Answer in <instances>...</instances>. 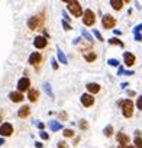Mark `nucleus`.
I'll return each mask as SVG.
<instances>
[{
    "label": "nucleus",
    "instance_id": "nucleus-1",
    "mask_svg": "<svg viewBox=\"0 0 142 148\" xmlns=\"http://www.w3.org/2000/svg\"><path fill=\"white\" fill-rule=\"evenodd\" d=\"M44 13H41V15H36V16H32L29 21H28V28L31 29V31H36L38 28H41L42 25H44Z\"/></svg>",
    "mask_w": 142,
    "mask_h": 148
},
{
    "label": "nucleus",
    "instance_id": "nucleus-2",
    "mask_svg": "<svg viewBox=\"0 0 142 148\" xmlns=\"http://www.w3.org/2000/svg\"><path fill=\"white\" fill-rule=\"evenodd\" d=\"M119 106L122 108V113L125 118H130L133 115V103L130 99H126V100H122L119 102Z\"/></svg>",
    "mask_w": 142,
    "mask_h": 148
},
{
    "label": "nucleus",
    "instance_id": "nucleus-3",
    "mask_svg": "<svg viewBox=\"0 0 142 148\" xmlns=\"http://www.w3.org/2000/svg\"><path fill=\"white\" fill-rule=\"evenodd\" d=\"M68 6V10L71 12V13H73L76 18H80L81 15H83V9H81V6H80V3L79 2H76V0H73V2H68L67 3Z\"/></svg>",
    "mask_w": 142,
    "mask_h": 148
},
{
    "label": "nucleus",
    "instance_id": "nucleus-4",
    "mask_svg": "<svg viewBox=\"0 0 142 148\" xmlns=\"http://www.w3.org/2000/svg\"><path fill=\"white\" fill-rule=\"evenodd\" d=\"M83 23L86 26H93L96 23V15H94L93 10H90V9L84 10V13H83Z\"/></svg>",
    "mask_w": 142,
    "mask_h": 148
},
{
    "label": "nucleus",
    "instance_id": "nucleus-5",
    "mask_svg": "<svg viewBox=\"0 0 142 148\" xmlns=\"http://www.w3.org/2000/svg\"><path fill=\"white\" fill-rule=\"evenodd\" d=\"M29 87H31V80H29L28 77H22V79L18 82V92H19V93L29 90Z\"/></svg>",
    "mask_w": 142,
    "mask_h": 148
},
{
    "label": "nucleus",
    "instance_id": "nucleus-6",
    "mask_svg": "<svg viewBox=\"0 0 142 148\" xmlns=\"http://www.w3.org/2000/svg\"><path fill=\"white\" fill-rule=\"evenodd\" d=\"M13 134V126L9 122H5L0 125V135L2 136H10Z\"/></svg>",
    "mask_w": 142,
    "mask_h": 148
},
{
    "label": "nucleus",
    "instance_id": "nucleus-7",
    "mask_svg": "<svg viewBox=\"0 0 142 148\" xmlns=\"http://www.w3.org/2000/svg\"><path fill=\"white\" fill-rule=\"evenodd\" d=\"M102 25H103V28H106V29H112V28H115V25H116V19H115L112 15H106V16L103 18V21H102Z\"/></svg>",
    "mask_w": 142,
    "mask_h": 148
},
{
    "label": "nucleus",
    "instance_id": "nucleus-8",
    "mask_svg": "<svg viewBox=\"0 0 142 148\" xmlns=\"http://www.w3.org/2000/svg\"><path fill=\"white\" fill-rule=\"evenodd\" d=\"M80 99H81L83 106H86V108H90V106H93V105H94V97H93L91 95H89V93L83 95Z\"/></svg>",
    "mask_w": 142,
    "mask_h": 148
},
{
    "label": "nucleus",
    "instance_id": "nucleus-9",
    "mask_svg": "<svg viewBox=\"0 0 142 148\" xmlns=\"http://www.w3.org/2000/svg\"><path fill=\"white\" fill-rule=\"evenodd\" d=\"M46 44H48V41H46V38H45V36H36V38L33 39V45H35L38 49L45 48V47H46Z\"/></svg>",
    "mask_w": 142,
    "mask_h": 148
},
{
    "label": "nucleus",
    "instance_id": "nucleus-10",
    "mask_svg": "<svg viewBox=\"0 0 142 148\" xmlns=\"http://www.w3.org/2000/svg\"><path fill=\"white\" fill-rule=\"evenodd\" d=\"M116 139H117V142L120 144V148H125V145L129 144V136H128L126 134H123V132H119V134L116 135Z\"/></svg>",
    "mask_w": 142,
    "mask_h": 148
},
{
    "label": "nucleus",
    "instance_id": "nucleus-11",
    "mask_svg": "<svg viewBox=\"0 0 142 148\" xmlns=\"http://www.w3.org/2000/svg\"><path fill=\"white\" fill-rule=\"evenodd\" d=\"M41 60H42V55L39 52H32L29 55V64L31 65H38L41 62Z\"/></svg>",
    "mask_w": 142,
    "mask_h": 148
},
{
    "label": "nucleus",
    "instance_id": "nucleus-12",
    "mask_svg": "<svg viewBox=\"0 0 142 148\" xmlns=\"http://www.w3.org/2000/svg\"><path fill=\"white\" fill-rule=\"evenodd\" d=\"M83 55H84V58H86L87 62H93V61L97 60V54H96L94 51H91V49H89V51H83Z\"/></svg>",
    "mask_w": 142,
    "mask_h": 148
},
{
    "label": "nucleus",
    "instance_id": "nucleus-13",
    "mask_svg": "<svg viewBox=\"0 0 142 148\" xmlns=\"http://www.w3.org/2000/svg\"><path fill=\"white\" fill-rule=\"evenodd\" d=\"M123 60H125V64L128 67H132L135 64V55L130 52H123Z\"/></svg>",
    "mask_w": 142,
    "mask_h": 148
},
{
    "label": "nucleus",
    "instance_id": "nucleus-14",
    "mask_svg": "<svg viewBox=\"0 0 142 148\" xmlns=\"http://www.w3.org/2000/svg\"><path fill=\"white\" fill-rule=\"evenodd\" d=\"M9 99H10L13 103H19V102L23 100V96H22V93H19V92H12V93L9 95Z\"/></svg>",
    "mask_w": 142,
    "mask_h": 148
},
{
    "label": "nucleus",
    "instance_id": "nucleus-15",
    "mask_svg": "<svg viewBox=\"0 0 142 148\" xmlns=\"http://www.w3.org/2000/svg\"><path fill=\"white\" fill-rule=\"evenodd\" d=\"M29 115H31V108H29V106H22V108L19 109V112H18V116L22 118V119L28 118Z\"/></svg>",
    "mask_w": 142,
    "mask_h": 148
},
{
    "label": "nucleus",
    "instance_id": "nucleus-16",
    "mask_svg": "<svg viewBox=\"0 0 142 148\" xmlns=\"http://www.w3.org/2000/svg\"><path fill=\"white\" fill-rule=\"evenodd\" d=\"M28 99H29L31 102H36V100L39 99V92H38L36 89H29V92H28Z\"/></svg>",
    "mask_w": 142,
    "mask_h": 148
},
{
    "label": "nucleus",
    "instance_id": "nucleus-17",
    "mask_svg": "<svg viewBox=\"0 0 142 148\" xmlns=\"http://www.w3.org/2000/svg\"><path fill=\"white\" fill-rule=\"evenodd\" d=\"M86 89L89 90V93H99L100 92V86L97 84V83H89L87 86H86Z\"/></svg>",
    "mask_w": 142,
    "mask_h": 148
},
{
    "label": "nucleus",
    "instance_id": "nucleus-18",
    "mask_svg": "<svg viewBox=\"0 0 142 148\" xmlns=\"http://www.w3.org/2000/svg\"><path fill=\"white\" fill-rule=\"evenodd\" d=\"M123 3L125 2H122V0H110V5L115 10H120L123 8Z\"/></svg>",
    "mask_w": 142,
    "mask_h": 148
},
{
    "label": "nucleus",
    "instance_id": "nucleus-19",
    "mask_svg": "<svg viewBox=\"0 0 142 148\" xmlns=\"http://www.w3.org/2000/svg\"><path fill=\"white\" fill-rule=\"evenodd\" d=\"M49 128H51V131H59L62 128V125L59 122H57V121H51L49 122Z\"/></svg>",
    "mask_w": 142,
    "mask_h": 148
},
{
    "label": "nucleus",
    "instance_id": "nucleus-20",
    "mask_svg": "<svg viewBox=\"0 0 142 148\" xmlns=\"http://www.w3.org/2000/svg\"><path fill=\"white\" fill-rule=\"evenodd\" d=\"M103 134H104L106 136H112V135H113V126H112V125H107V126L104 128Z\"/></svg>",
    "mask_w": 142,
    "mask_h": 148
},
{
    "label": "nucleus",
    "instance_id": "nucleus-21",
    "mask_svg": "<svg viewBox=\"0 0 142 148\" xmlns=\"http://www.w3.org/2000/svg\"><path fill=\"white\" fill-rule=\"evenodd\" d=\"M109 44H112V45H119V47H123V42H122V41H119L117 38H110V39H109Z\"/></svg>",
    "mask_w": 142,
    "mask_h": 148
},
{
    "label": "nucleus",
    "instance_id": "nucleus-22",
    "mask_svg": "<svg viewBox=\"0 0 142 148\" xmlns=\"http://www.w3.org/2000/svg\"><path fill=\"white\" fill-rule=\"evenodd\" d=\"M65 138H73L74 136V131L73 129H64V134H62Z\"/></svg>",
    "mask_w": 142,
    "mask_h": 148
},
{
    "label": "nucleus",
    "instance_id": "nucleus-23",
    "mask_svg": "<svg viewBox=\"0 0 142 148\" xmlns=\"http://www.w3.org/2000/svg\"><path fill=\"white\" fill-rule=\"evenodd\" d=\"M58 60H59L62 64H67V58H65V55H64V52H62L61 49H58Z\"/></svg>",
    "mask_w": 142,
    "mask_h": 148
},
{
    "label": "nucleus",
    "instance_id": "nucleus-24",
    "mask_svg": "<svg viewBox=\"0 0 142 148\" xmlns=\"http://www.w3.org/2000/svg\"><path fill=\"white\" fill-rule=\"evenodd\" d=\"M107 64H109V65H112V67H119V65H120L119 60H115V58H110V60L107 61Z\"/></svg>",
    "mask_w": 142,
    "mask_h": 148
},
{
    "label": "nucleus",
    "instance_id": "nucleus-25",
    "mask_svg": "<svg viewBox=\"0 0 142 148\" xmlns=\"http://www.w3.org/2000/svg\"><path fill=\"white\" fill-rule=\"evenodd\" d=\"M133 142H135V145H136V148H142V139H141L139 136H136Z\"/></svg>",
    "mask_w": 142,
    "mask_h": 148
},
{
    "label": "nucleus",
    "instance_id": "nucleus-26",
    "mask_svg": "<svg viewBox=\"0 0 142 148\" xmlns=\"http://www.w3.org/2000/svg\"><path fill=\"white\" fill-rule=\"evenodd\" d=\"M79 125H80V128H81V129H87V128H89L87 121H80V123H79Z\"/></svg>",
    "mask_w": 142,
    "mask_h": 148
},
{
    "label": "nucleus",
    "instance_id": "nucleus-27",
    "mask_svg": "<svg viewBox=\"0 0 142 148\" xmlns=\"http://www.w3.org/2000/svg\"><path fill=\"white\" fill-rule=\"evenodd\" d=\"M83 35H84V36H86V38H87V41H89V42H90V44H91V42H93V38H91V35H90V34H89V32H86V31H83Z\"/></svg>",
    "mask_w": 142,
    "mask_h": 148
},
{
    "label": "nucleus",
    "instance_id": "nucleus-28",
    "mask_svg": "<svg viewBox=\"0 0 142 148\" xmlns=\"http://www.w3.org/2000/svg\"><path fill=\"white\" fill-rule=\"evenodd\" d=\"M136 106H138L139 110H142V96L138 97V100H136Z\"/></svg>",
    "mask_w": 142,
    "mask_h": 148
},
{
    "label": "nucleus",
    "instance_id": "nucleus-29",
    "mask_svg": "<svg viewBox=\"0 0 142 148\" xmlns=\"http://www.w3.org/2000/svg\"><path fill=\"white\" fill-rule=\"evenodd\" d=\"M93 34H94V36H96L99 41H103V36L100 35V32H99V31H96V29H94V31H93Z\"/></svg>",
    "mask_w": 142,
    "mask_h": 148
},
{
    "label": "nucleus",
    "instance_id": "nucleus-30",
    "mask_svg": "<svg viewBox=\"0 0 142 148\" xmlns=\"http://www.w3.org/2000/svg\"><path fill=\"white\" fill-rule=\"evenodd\" d=\"M39 135H41V138H42V139H45V141H46V139H49V135H48L46 132H44V131H41V134H39Z\"/></svg>",
    "mask_w": 142,
    "mask_h": 148
},
{
    "label": "nucleus",
    "instance_id": "nucleus-31",
    "mask_svg": "<svg viewBox=\"0 0 142 148\" xmlns=\"http://www.w3.org/2000/svg\"><path fill=\"white\" fill-rule=\"evenodd\" d=\"M141 31H142V23H141V25H136V26H135V29H133V32H135V34H139Z\"/></svg>",
    "mask_w": 142,
    "mask_h": 148
},
{
    "label": "nucleus",
    "instance_id": "nucleus-32",
    "mask_svg": "<svg viewBox=\"0 0 142 148\" xmlns=\"http://www.w3.org/2000/svg\"><path fill=\"white\" fill-rule=\"evenodd\" d=\"M62 26H64V29H65V31H71V26H70L65 21H62Z\"/></svg>",
    "mask_w": 142,
    "mask_h": 148
},
{
    "label": "nucleus",
    "instance_id": "nucleus-33",
    "mask_svg": "<svg viewBox=\"0 0 142 148\" xmlns=\"http://www.w3.org/2000/svg\"><path fill=\"white\" fill-rule=\"evenodd\" d=\"M135 41L141 42V41H142V35H141V34H135Z\"/></svg>",
    "mask_w": 142,
    "mask_h": 148
},
{
    "label": "nucleus",
    "instance_id": "nucleus-34",
    "mask_svg": "<svg viewBox=\"0 0 142 148\" xmlns=\"http://www.w3.org/2000/svg\"><path fill=\"white\" fill-rule=\"evenodd\" d=\"M57 145H58V148H67V144H65L64 141H61V142H58Z\"/></svg>",
    "mask_w": 142,
    "mask_h": 148
},
{
    "label": "nucleus",
    "instance_id": "nucleus-35",
    "mask_svg": "<svg viewBox=\"0 0 142 148\" xmlns=\"http://www.w3.org/2000/svg\"><path fill=\"white\" fill-rule=\"evenodd\" d=\"M51 64H52V68H54V70H57V68H58V64H57V61H55V60H52V61H51Z\"/></svg>",
    "mask_w": 142,
    "mask_h": 148
},
{
    "label": "nucleus",
    "instance_id": "nucleus-36",
    "mask_svg": "<svg viewBox=\"0 0 142 148\" xmlns=\"http://www.w3.org/2000/svg\"><path fill=\"white\" fill-rule=\"evenodd\" d=\"M45 90H46V93H49V95L52 96V92H51V89H49V84H48V83L45 84Z\"/></svg>",
    "mask_w": 142,
    "mask_h": 148
},
{
    "label": "nucleus",
    "instance_id": "nucleus-37",
    "mask_svg": "<svg viewBox=\"0 0 142 148\" xmlns=\"http://www.w3.org/2000/svg\"><path fill=\"white\" fill-rule=\"evenodd\" d=\"M59 116H61V119H62V121H65V119H67V113H65V112H61V115H59Z\"/></svg>",
    "mask_w": 142,
    "mask_h": 148
},
{
    "label": "nucleus",
    "instance_id": "nucleus-38",
    "mask_svg": "<svg viewBox=\"0 0 142 148\" xmlns=\"http://www.w3.org/2000/svg\"><path fill=\"white\" fill-rule=\"evenodd\" d=\"M123 73H125V71H123V68L119 65V68H117V74H123Z\"/></svg>",
    "mask_w": 142,
    "mask_h": 148
},
{
    "label": "nucleus",
    "instance_id": "nucleus-39",
    "mask_svg": "<svg viewBox=\"0 0 142 148\" xmlns=\"http://www.w3.org/2000/svg\"><path fill=\"white\" fill-rule=\"evenodd\" d=\"M36 125H38V128H39V129H44V126H45V125H44L42 122H38Z\"/></svg>",
    "mask_w": 142,
    "mask_h": 148
},
{
    "label": "nucleus",
    "instance_id": "nucleus-40",
    "mask_svg": "<svg viewBox=\"0 0 142 148\" xmlns=\"http://www.w3.org/2000/svg\"><path fill=\"white\" fill-rule=\"evenodd\" d=\"M35 145H36V148H42V144H41V142H36Z\"/></svg>",
    "mask_w": 142,
    "mask_h": 148
},
{
    "label": "nucleus",
    "instance_id": "nucleus-41",
    "mask_svg": "<svg viewBox=\"0 0 142 148\" xmlns=\"http://www.w3.org/2000/svg\"><path fill=\"white\" fill-rule=\"evenodd\" d=\"M3 144H5V139H3V138H0V145H3Z\"/></svg>",
    "mask_w": 142,
    "mask_h": 148
},
{
    "label": "nucleus",
    "instance_id": "nucleus-42",
    "mask_svg": "<svg viewBox=\"0 0 142 148\" xmlns=\"http://www.w3.org/2000/svg\"><path fill=\"white\" fill-rule=\"evenodd\" d=\"M126 148H135V147H132V145H129V147H126Z\"/></svg>",
    "mask_w": 142,
    "mask_h": 148
}]
</instances>
